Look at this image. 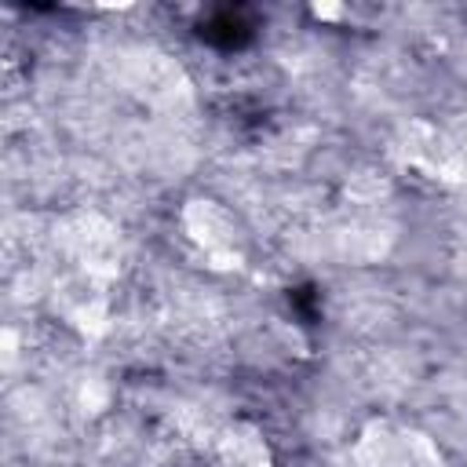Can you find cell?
Wrapping results in <instances>:
<instances>
[{"mask_svg": "<svg viewBox=\"0 0 467 467\" xmlns=\"http://www.w3.org/2000/svg\"><path fill=\"white\" fill-rule=\"evenodd\" d=\"M219 456L230 467H270V452L263 445V438L248 427H234L219 438Z\"/></svg>", "mask_w": 467, "mask_h": 467, "instance_id": "obj_2", "label": "cell"}, {"mask_svg": "<svg viewBox=\"0 0 467 467\" xmlns=\"http://www.w3.org/2000/svg\"><path fill=\"white\" fill-rule=\"evenodd\" d=\"M460 150H463V157H467V128H463V139H460Z\"/></svg>", "mask_w": 467, "mask_h": 467, "instance_id": "obj_4", "label": "cell"}, {"mask_svg": "<svg viewBox=\"0 0 467 467\" xmlns=\"http://www.w3.org/2000/svg\"><path fill=\"white\" fill-rule=\"evenodd\" d=\"M186 230H190V237H193L208 255L234 248L230 215H226L219 204H212V201H193V204L186 208Z\"/></svg>", "mask_w": 467, "mask_h": 467, "instance_id": "obj_1", "label": "cell"}, {"mask_svg": "<svg viewBox=\"0 0 467 467\" xmlns=\"http://www.w3.org/2000/svg\"><path fill=\"white\" fill-rule=\"evenodd\" d=\"M314 15L325 18V22H332V18H343V7L339 4H314Z\"/></svg>", "mask_w": 467, "mask_h": 467, "instance_id": "obj_3", "label": "cell"}]
</instances>
